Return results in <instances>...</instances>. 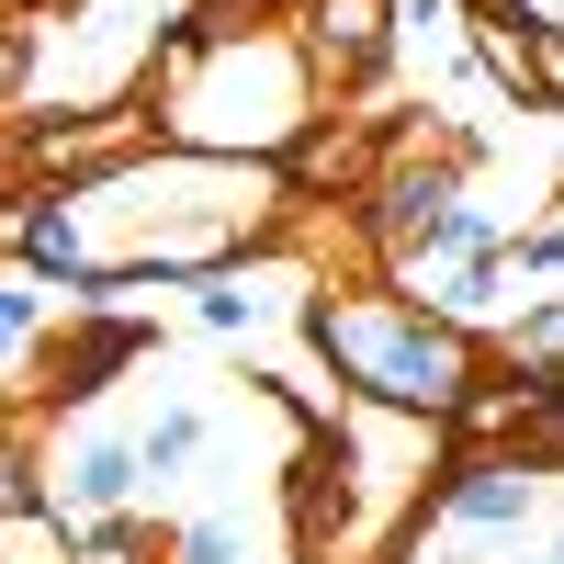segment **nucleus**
Instances as JSON below:
<instances>
[{"mask_svg":"<svg viewBox=\"0 0 564 564\" xmlns=\"http://www.w3.org/2000/svg\"><path fill=\"white\" fill-rule=\"evenodd\" d=\"M193 441H204V430H193V417H159V430H148V441H135V452H148V475H170V463H193Z\"/></svg>","mask_w":564,"mask_h":564,"instance_id":"39448f33","label":"nucleus"},{"mask_svg":"<svg viewBox=\"0 0 564 564\" xmlns=\"http://www.w3.org/2000/svg\"><path fill=\"white\" fill-rule=\"evenodd\" d=\"M441 508H452V520H475V531H508V520L531 508V475H520V463H463V475L441 486Z\"/></svg>","mask_w":564,"mask_h":564,"instance_id":"f03ea898","label":"nucleus"},{"mask_svg":"<svg viewBox=\"0 0 564 564\" xmlns=\"http://www.w3.org/2000/svg\"><path fill=\"white\" fill-rule=\"evenodd\" d=\"M316 45H327V68H372V0H327V12H316Z\"/></svg>","mask_w":564,"mask_h":564,"instance_id":"7ed1b4c3","label":"nucleus"},{"mask_svg":"<svg viewBox=\"0 0 564 564\" xmlns=\"http://www.w3.org/2000/svg\"><path fill=\"white\" fill-rule=\"evenodd\" d=\"M520 361H564V305H542V316L520 327Z\"/></svg>","mask_w":564,"mask_h":564,"instance_id":"0eeeda50","label":"nucleus"},{"mask_svg":"<svg viewBox=\"0 0 564 564\" xmlns=\"http://www.w3.org/2000/svg\"><path fill=\"white\" fill-rule=\"evenodd\" d=\"M181 564H238V542H226V531H193V542H181Z\"/></svg>","mask_w":564,"mask_h":564,"instance_id":"6e6552de","label":"nucleus"},{"mask_svg":"<svg viewBox=\"0 0 564 564\" xmlns=\"http://www.w3.org/2000/svg\"><path fill=\"white\" fill-rule=\"evenodd\" d=\"M135 463H148V452H113V441L79 452V463H68V508H113V497L135 486Z\"/></svg>","mask_w":564,"mask_h":564,"instance_id":"20e7f679","label":"nucleus"},{"mask_svg":"<svg viewBox=\"0 0 564 564\" xmlns=\"http://www.w3.org/2000/svg\"><path fill=\"white\" fill-rule=\"evenodd\" d=\"M553 564H564V553H553Z\"/></svg>","mask_w":564,"mask_h":564,"instance_id":"1a4fd4ad","label":"nucleus"},{"mask_svg":"<svg viewBox=\"0 0 564 564\" xmlns=\"http://www.w3.org/2000/svg\"><path fill=\"white\" fill-rule=\"evenodd\" d=\"M23 249H34V260H57V271H79V238H68V215H23Z\"/></svg>","mask_w":564,"mask_h":564,"instance_id":"423d86ee","label":"nucleus"},{"mask_svg":"<svg viewBox=\"0 0 564 564\" xmlns=\"http://www.w3.org/2000/svg\"><path fill=\"white\" fill-rule=\"evenodd\" d=\"M305 327H316V350L339 361L361 395H384V406H430V417H463V406H475V395H463V384H475L463 327L417 316V305H395V294H316Z\"/></svg>","mask_w":564,"mask_h":564,"instance_id":"f257e3e1","label":"nucleus"}]
</instances>
